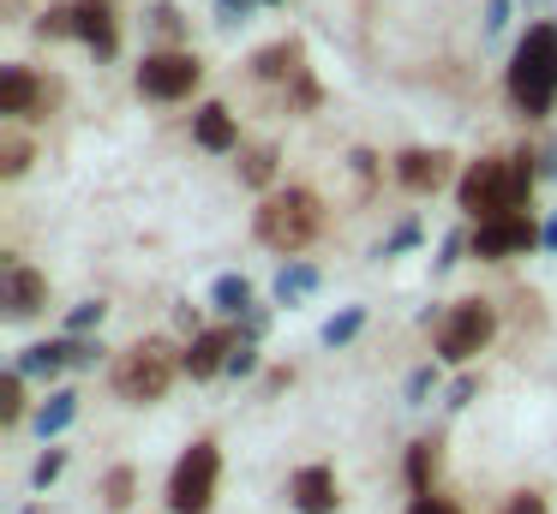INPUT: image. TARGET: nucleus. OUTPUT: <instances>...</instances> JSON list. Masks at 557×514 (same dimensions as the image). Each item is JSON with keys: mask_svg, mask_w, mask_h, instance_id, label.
Masks as SVG:
<instances>
[{"mask_svg": "<svg viewBox=\"0 0 557 514\" xmlns=\"http://www.w3.org/2000/svg\"><path fill=\"white\" fill-rule=\"evenodd\" d=\"M533 179H540L533 155H480V162H468V174L456 179V203H461L468 222L516 215V210H528Z\"/></svg>", "mask_w": 557, "mask_h": 514, "instance_id": "f257e3e1", "label": "nucleus"}, {"mask_svg": "<svg viewBox=\"0 0 557 514\" xmlns=\"http://www.w3.org/2000/svg\"><path fill=\"white\" fill-rule=\"evenodd\" d=\"M509 102L528 120L557 108V24H528V36L509 54Z\"/></svg>", "mask_w": 557, "mask_h": 514, "instance_id": "f03ea898", "label": "nucleus"}, {"mask_svg": "<svg viewBox=\"0 0 557 514\" xmlns=\"http://www.w3.org/2000/svg\"><path fill=\"white\" fill-rule=\"evenodd\" d=\"M252 234L264 239L270 251L294 258V251H306L318 234H324V198H318V191H306V186L270 191V198L258 203V215H252Z\"/></svg>", "mask_w": 557, "mask_h": 514, "instance_id": "7ed1b4c3", "label": "nucleus"}, {"mask_svg": "<svg viewBox=\"0 0 557 514\" xmlns=\"http://www.w3.org/2000/svg\"><path fill=\"white\" fill-rule=\"evenodd\" d=\"M181 359H174V347L169 341H133V347H121L114 353V365H109V389L121 394L126 406H150V401H162V394L174 389V377H181Z\"/></svg>", "mask_w": 557, "mask_h": 514, "instance_id": "20e7f679", "label": "nucleus"}, {"mask_svg": "<svg viewBox=\"0 0 557 514\" xmlns=\"http://www.w3.org/2000/svg\"><path fill=\"white\" fill-rule=\"evenodd\" d=\"M216 485H222V449L210 437L186 442L174 473H169V490H162L169 514H210L216 509Z\"/></svg>", "mask_w": 557, "mask_h": 514, "instance_id": "39448f33", "label": "nucleus"}, {"mask_svg": "<svg viewBox=\"0 0 557 514\" xmlns=\"http://www.w3.org/2000/svg\"><path fill=\"white\" fill-rule=\"evenodd\" d=\"M492 335H497L492 299H456V305L437 317L432 341H437V359H444V365H473V359L492 347Z\"/></svg>", "mask_w": 557, "mask_h": 514, "instance_id": "423d86ee", "label": "nucleus"}, {"mask_svg": "<svg viewBox=\"0 0 557 514\" xmlns=\"http://www.w3.org/2000/svg\"><path fill=\"white\" fill-rule=\"evenodd\" d=\"M198 84H205V60L193 48H157L138 60V96H150V102H181Z\"/></svg>", "mask_w": 557, "mask_h": 514, "instance_id": "0eeeda50", "label": "nucleus"}, {"mask_svg": "<svg viewBox=\"0 0 557 514\" xmlns=\"http://www.w3.org/2000/svg\"><path fill=\"white\" fill-rule=\"evenodd\" d=\"M533 246H545V234L533 227V215H528V210H516V215H492V222H473V234H468V251H473V258H485V263H497V258H521V251H533Z\"/></svg>", "mask_w": 557, "mask_h": 514, "instance_id": "6e6552de", "label": "nucleus"}, {"mask_svg": "<svg viewBox=\"0 0 557 514\" xmlns=\"http://www.w3.org/2000/svg\"><path fill=\"white\" fill-rule=\"evenodd\" d=\"M288 502L300 514H336L342 509V485H336V466H324V461H312V466H300V473L288 478Z\"/></svg>", "mask_w": 557, "mask_h": 514, "instance_id": "1a4fd4ad", "label": "nucleus"}, {"mask_svg": "<svg viewBox=\"0 0 557 514\" xmlns=\"http://www.w3.org/2000/svg\"><path fill=\"white\" fill-rule=\"evenodd\" d=\"M234 347H240V335H234V329H198V335H193V347L181 353L186 377L205 383V377H216V371H228Z\"/></svg>", "mask_w": 557, "mask_h": 514, "instance_id": "9d476101", "label": "nucleus"}, {"mask_svg": "<svg viewBox=\"0 0 557 514\" xmlns=\"http://www.w3.org/2000/svg\"><path fill=\"white\" fill-rule=\"evenodd\" d=\"M449 162H456L449 150H401L396 155V179L413 191V198H425V191H437L449 179Z\"/></svg>", "mask_w": 557, "mask_h": 514, "instance_id": "9b49d317", "label": "nucleus"}, {"mask_svg": "<svg viewBox=\"0 0 557 514\" xmlns=\"http://www.w3.org/2000/svg\"><path fill=\"white\" fill-rule=\"evenodd\" d=\"M49 305V275L30 269V263H7V317H37Z\"/></svg>", "mask_w": 557, "mask_h": 514, "instance_id": "f8f14e48", "label": "nucleus"}, {"mask_svg": "<svg viewBox=\"0 0 557 514\" xmlns=\"http://www.w3.org/2000/svg\"><path fill=\"white\" fill-rule=\"evenodd\" d=\"M42 108V84L30 66H0V114L7 120H37Z\"/></svg>", "mask_w": 557, "mask_h": 514, "instance_id": "ddd939ff", "label": "nucleus"}, {"mask_svg": "<svg viewBox=\"0 0 557 514\" xmlns=\"http://www.w3.org/2000/svg\"><path fill=\"white\" fill-rule=\"evenodd\" d=\"M193 143L210 155H228V150H240V126H234V114L222 102H205L193 114Z\"/></svg>", "mask_w": 557, "mask_h": 514, "instance_id": "4468645a", "label": "nucleus"}, {"mask_svg": "<svg viewBox=\"0 0 557 514\" xmlns=\"http://www.w3.org/2000/svg\"><path fill=\"white\" fill-rule=\"evenodd\" d=\"M78 42L97 48L102 60L121 48V24H114V7H109V0H78Z\"/></svg>", "mask_w": 557, "mask_h": 514, "instance_id": "2eb2a0df", "label": "nucleus"}, {"mask_svg": "<svg viewBox=\"0 0 557 514\" xmlns=\"http://www.w3.org/2000/svg\"><path fill=\"white\" fill-rule=\"evenodd\" d=\"M30 418H37V437L54 442V437H61V430L78 418V389H49V401H42Z\"/></svg>", "mask_w": 557, "mask_h": 514, "instance_id": "dca6fc26", "label": "nucleus"}, {"mask_svg": "<svg viewBox=\"0 0 557 514\" xmlns=\"http://www.w3.org/2000/svg\"><path fill=\"white\" fill-rule=\"evenodd\" d=\"M73 365V341H37V347H25V353H18V371H25V377H61V371Z\"/></svg>", "mask_w": 557, "mask_h": 514, "instance_id": "f3484780", "label": "nucleus"}, {"mask_svg": "<svg viewBox=\"0 0 557 514\" xmlns=\"http://www.w3.org/2000/svg\"><path fill=\"white\" fill-rule=\"evenodd\" d=\"M210 305H216L222 317H246V311H252V281H246V275H216Z\"/></svg>", "mask_w": 557, "mask_h": 514, "instance_id": "a211bd4d", "label": "nucleus"}, {"mask_svg": "<svg viewBox=\"0 0 557 514\" xmlns=\"http://www.w3.org/2000/svg\"><path fill=\"white\" fill-rule=\"evenodd\" d=\"M432 478H437V442L432 437L408 442V490H413V497H425V490H432Z\"/></svg>", "mask_w": 557, "mask_h": 514, "instance_id": "6ab92c4d", "label": "nucleus"}, {"mask_svg": "<svg viewBox=\"0 0 557 514\" xmlns=\"http://www.w3.org/2000/svg\"><path fill=\"white\" fill-rule=\"evenodd\" d=\"M252 66H258V78H300V48H294V42H276V48H264Z\"/></svg>", "mask_w": 557, "mask_h": 514, "instance_id": "aec40b11", "label": "nucleus"}, {"mask_svg": "<svg viewBox=\"0 0 557 514\" xmlns=\"http://www.w3.org/2000/svg\"><path fill=\"white\" fill-rule=\"evenodd\" d=\"M133 497H138V473L133 466H109V478H102V502H109L114 514H126Z\"/></svg>", "mask_w": 557, "mask_h": 514, "instance_id": "412c9836", "label": "nucleus"}, {"mask_svg": "<svg viewBox=\"0 0 557 514\" xmlns=\"http://www.w3.org/2000/svg\"><path fill=\"white\" fill-rule=\"evenodd\" d=\"M312 287H318V269H312V263H288V269L276 275V299H282V305H300Z\"/></svg>", "mask_w": 557, "mask_h": 514, "instance_id": "4be33fe9", "label": "nucleus"}, {"mask_svg": "<svg viewBox=\"0 0 557 514\" xmlns=\"http://www.w3.org/2000/svg\"><path fill=\"white\" fill-rule=\"evenodd\" d=\"M18 418H25V371H7V377H0V425H18Z\"/></svg>", "mask_w": 557, "mask_h": 514, "instance_id": "5701e85b", "label": "nucleus"}, {"mask_svg": "<svg viewBox=\"0 0 557 514\" xmlns=\"http://www.w3.org/2000/svg\"><path fill=\"white\" fill-rule=\"evenodd\" d=\"M360 329H366V305H348V311H336V317L324 323V347H348Z\"/></svg>", "mask_w": 557, "mask_h": 514, "instance_id": "b1692460", "label": "nucleus"}, {"mask_svg": "<svg viewBox=\"0 0 557 514\" xmlns=\"http://www.w3.org/2000/svg\"><path fill=\"white\" fill-rule=\"evenodd\" d=\"M61 473H66V449H54V442H49V449L37 454V466H30V490H49Z\"/></svg>", "mask_w": 557, "mask_h": 514, "instance_id": "393cba45", "label": "nucleus"}, {"mask_svg": "<svg viewBox=\"0 0 557 514\" xmlns=\"http://www.w3.org/2000/svg\"><path fill=\"white\" fill-rule=\"evenodd\" d=\"M30 167V143L18 138V131H7V138H0V174L7 179H18Z\"/></svg>", "mask_w": 557, "mask_h": 514, "instance_id": "a878e982", "label": "nucleus"}, {"mask_svg": "<svg viewBox=\"0 0 557 514\" xmlns=\"http://www.w3.org/2000/svg\"><path fill=\"white\" fill-rule=\"evenodd\" d=\"M37 30L54 36V42H61V36H78V7H49V12L37 18Z\"/></svg>", "mask_w": 557, "mask_h": 514, "instance_id": "bb28decb", "label": "nucleus"}, {"mask_svg": "<svg viewBox=\"0 0 557 514\" xmlns=\"http://www.w3.org/2000/svg\"><path fill=\"white\" fill-rule=\"evenodd\" d=\"M102 317H109V305H102V299H85V305H73V317H66V335L102 329Z\"/></svg>", "mask_w": 557, "mask_h": 514, "instance_id": "cd10ccee", "label": "nucleus"}, {"mask_svg": "<svg viewBox=\"0 0 557 514\" xmlns=\"http://www.w3.org/2000/svg\"><path fill=\"white\" fill-rule=\"evenodd\" d=\"M246 186H264L270 174H276V150H270V143H258V150H246Z\"/></svg>", "mask_w": 557, "mask_h": 514, "instance_id": "c85d7f7f", "label": "nucleus"}, {"mask_svg": "<svg viewBox=\"0 0 557 514\" xmlns=\"http://www.w3.org/2000/svg\"><path fill=\"white\" fill-rule=\"evenodd\" d=\"M497 514H552V502H545L540 490H509V497L497 502Z\"/></svg>", "mask_w": 557, "mask_h": 514, "instance_id": "c756f323", "label": "nucleus"}, {"mask_svg": "<svg viewBox=\"0 0 557 514\" xmlns=\"http://www.w3.org/2000/svg\"><path fill=\"white\" fill-rule=\"evenodd\" d=\"M432 389H437V371L420 365V371L408 377V406H425V394H432Z\"/></svg>", "mask_w": 557, "mask_h": 514, "instance_id": "7c9ffc66", "label": "nucleus"}, {"mask_svg": "<svg viewBox=\"0 0 557 514\" xmlns=\"http://www.w3.org/2000/svg\"><path fill=\"white\" fill-rule=\"evenodd\" d=\"M408 514H461V502H449V497H437V490H425V497L408 502Z\"/></svg>", "mask_w": 557, "mask_h": 514, "instance_id": "2f4dec72", "label": "nucleus"}, {"mask_svg": "<svg viewBox=\"0 0 557 514\" xmlns=\"http://www.w3.org/2000/svg\"><path fill=\"white\" fill-rule=\"evenodd\" d=\"M228 371H234V377H252V371H258V347L240 341V347H234V359H228Z\"/></svg>", "mask_w": 557, "mask_h": 514, "instance_id": "473e14b6", "label": "nucleus"}, {"mask_svg": "<svg viewBox=\"0 0 557 514\" xmlns=\"http://www.w3.org/2000/svg\"><path fill=\"white\" fill-rule=\"evenodd\" d=\"M150 24H157L162 36H174V30H181V12H174V7H157V12H150Z\"/></svg>", "mask_w": 557, "mask_h": 514, "instance_id": "72a5a7b5", "label": "nucleus"}, {"mask_svg": "<svg viewBox=\"0 0 557 514\" xmlns=\"http://www.w3.org/2000/svg\"><path fill=\"white\" fill-rule=\"evenodd\" d=\"M473 389H480L473 377H456V383H449V406H468V401H473Z\"/></svg>", "mask_w": 557, "mask_h": 514, "instance_id": "f704fd0d", "label": "nucleus"}, {"mask_svg": "<svg viewBox=\"0 0 557 514\" xmlns=\"http://www.w3.org/2000/svg\"><path fill=\"white\" fill-rule=\"evenodd\" d=\"M413 239H420V227H396V239H384V258H389V251H401V246H413Z\"/></svg>", "mask_w": 557, "mask_h": 514, "instance_id": "c9c22d12", "label": "nucleus"}, {"mask_svg": "<svg viewBox=\"0 0 557 514\" xmlns=\"http://www.w3.org/2000/svg\"><path fill=\"white\" fill-rule=\"evenodd\" d=\"M461 246H468V239H461V234H449V239H444V258H437V269H449V263H461Z\"/></svg>", "mask_w": 557, "mask_h": 514, "instance_id": "e433bc0d", "label": "nucleus"}, {"mask_svg": "<svg viewBox=\"0 0 557 514\" xmlns=\"http://www.w3.org/2000/svg\"><path fill=\"white\" fill-rule=\"evenodd\" d=\"M509 24V0H492V12H485V30H504Z\"/></svg>", "mask_w": 557, "mask_h": 514, "instance_id": "4c0bfd02", "label": "nucleus"}, {"mask_svg": "<svg viewBox=\"0 0 557 514\" xmlns=\"http://www.w3.org/2000/svg\"><path fill=\"white\" fill-rule=\"evenodd\" d=\"M240 323H246V341H258V335H264V323H270V317H264V311H258V305H252V311H246V317H240Z\"/></svg>", "mask_w": 557, "mask_h": 514, "instance_id": "58836bf2", "label": "nucleus"}, {"mask_svg": "<svg viewBox=\"0 0 557 514\" xmlns=\"http://www.w3.org/2000/svg\"><path fill=\"white\" fill-rule=\"evenodd\" d=\"M216 7H222V12H228V24H234V18H246V12H252V7H258V0H216Z\"/></svg>", "mask_w": 557, "mask_h": 514, "instance_id": "ea45409f", "label": "nucleus"}, {"mask_svg": "<svg viewBox=\"0 0 557 514\" xmlns=\"http://www.w3.org/2000/svg\"><path fill=\"white\" fill-rule=\"evenodd\" d=\"M545 246L557 251V215H552V222H545Z\"/></svg>", "mask_w": 557, "mask_h": 514, "instance_id": "a19ab883", "label": "nucleus"}]
</instances>
